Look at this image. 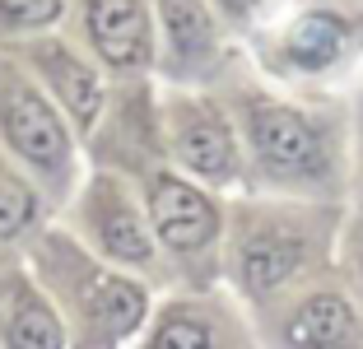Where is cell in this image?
Segmentation results:
<instances>
[{
  "instance_id": "obj_1",
  "label": "cell",
  "mask_w": 363,
  "mask_h": 349,
  "mask_svg": "<svg viewBox=\"0 0 363 349\" xmlns=\"http://www.w3.org/2000/svg\"><path fill=\"white\" fill-rule=\"evenodd\" d=\"M247 135H252L257 154L275 172H308L312 163H317V135H312V126L298 112H289V107H270V103L252 107V112H247Z\"/></svg>"
},
{
  "instance_id": "obj_2",
  "label": "cell",
  "mask_w": 363,
  "mask_h": 349,
  "mask_svg": "<svg viewBox=\"0 0 363 349\" xmlns=\"http://www.w3.org/2000/svg\"><path fill=\"white\" fill-rule=\"evenodd\" d=\"M150 214H154V228L163 233V243H172L177 252H191V247H205L219 228V214L214 205L205 201L196 187L177 177H163L154 187V201H150Z\"/></svg>"
},
{
  "instance_id": "obj_3",
  "label": "cell",
  "mask_w": 363,
  "mask_h": 349,
  "mask_svg": "<svg viewBox=\"0 0 363 349\" xmlns=\"http://www.w3.org/2000/svg\"><path fill=\"white\" fill-rule=\"evenodd\" d=\"M289 349H359V317L340 294L303 298L284 321Z\"/></svg>"
},
{
  "instance_id": "obj_4",
  "label": "cell",
  "mask_w": 363,
  "mask_h": 349,
  "mask_svg": "<svg viewBox=\"0 0 363 349\" xmlns=\"http://www.w3.org/2000/svg\"><path fill=\"white\" fill-rule=\"evenodd\" d=\"M5 131H10L14 149L23 159H33L38 168H61L65 159V131L56 121V112L28 89H14L5 103Z\"/></svg>"
},
{
  "instance_id": "obj_5",
  "label": "cell",
  "mask_w": 363,
  "mask_h": 349,
  "mask_svg": "<svg viewBox=\"0 0 363 349\" xmlns=\"http://www.w3.org/2000/svg\"><path fill=\"white\" fill-rule=\"evenodd\" d=\"M79 307L89 317V331L98 340H126L145 317V289L121 275H94L79 294Z\"/></svg>"
},
{
  "instance_id": "obj_6",
  "label": "cell",
  "mask_w": 363,
  "mask_h": 349,
  "mask_svg": "<svg viewBox=\"0 0 363 349\" xmlns=\"http://www.w3.org/2000/svg\"><path fill=\"white\" fill-rule=\"evenodd\" d=\"M89 33L98 52L112 65H130L145 56V10L140 0H94L89 5Z\"/></svg>"
},
{
  "instance_id": "obj_7",
  "label": "cell",
  "mask_w": 363,
  "mask_h": 349,
  "mask_svg": "<svg viewBox=\"0 0 363 349\" xmlns=\"http://www.w3.org/2000/svg\"><path fill=\"white\" fill-rule=\"evenodd\" d=\"M177 154L201 177H228L233 172V140H228L224 121L205 116L201 107H191L177 121Z\"/></svg>"
},
{
  "instance_id": "obj_8",
  "label": "cell",
  "mask_w": 363,
  "mask_h": 349,
  "mask_svg": "<svg viewBox=\"0 0 363 349\" xmlns=\"http://www.w3.org/2000/svg\"><path fill=\"white\" fill-rule=\"evenodd\" d=\"M298 265H303V243H294V238H252L242 247V284L252 294H270Z\"/></svg>"
},
{
  "instance_id": "obj_9",
  "label": "cell",
  "mask_w": 363,
  "mask_h": 349,
  "mask_svg": "<svg viewBox=\"0 0 363 349\" xmlns=\"http://www.w3.org/2000/svg\"><path fill=\"white\" fill-rule=\"evenodd\" d=\"M94 219H98V238H103V247L112 256H121V261H150V233H145V223L135 219V210L121 201L117 191H103L94 201Z\"/></svg>"
},
{
  "instance_id": "obj_10",
  "label": "cell",
  "mask_w": 363,
  "mask_h": 349,
  "mask_svg": "<svg viewBox=\"0 0 363 349\" xmlns=\"http://www.w3.org/2000/svg\"><path fill=\"white\" fill-rule=\"evenodd\" d=\"M345 52V23L331 19V14H308L289 28V56L308 70H321L331 65L335 56Z\"/></svg>"
},
{
  "instance_id": "obj_11",
  "label": "cell",
  "mask_w": 363,
  "mask_h": 349,
  "mask_svg": "<svg viewBox=\"0 0 363 349\" xmlns=\"http://www.w3.org/2000/svg\"><path fill=\"white\" fill-rule=\"evenodd\" d=\"M5 345L10 349H65V331H61V321L52 317V307L23 294L19 303L10 307Z\"/></svg>"
},
{
  "instance_id": "obj_12",
  "label": "cell",
  "mask_w": 363,
  "mask_h": 349,
  "mask_svg": "<svg viewBox=\"0 0 363 349\" xmlns=\"http://www.w3.org/2000/svg\"><path fill=\"white\" fill-rule=\"evenodd\" d=\"M47 74H52V84H56V94H61V103L89 126V121H94V112H98V103H103L98 74H89V65H79L75 56H65V52H52V56H47Z\"/></svg>"
},
{
  "instance_id": "obj_13",
  "label": "cell",
  "mask_w": 363,
  "mask_h": 349,
  "mask_svg": "<svg viewBox=\"0 0 363 349\" xmlns=\"http://www.w3.org/2000/svg\"><path fill=\"white\" fill-rule=\"evenodd\" d=\"M163 19H168V38L182 56L210 47V19L196 0H163Z\"/></svg>"
},
{
  "instance_id": "obj_14",
  "label": "cell",
  "mask_w": 363,
  "mask_h": 349,
  "mask_svg": "<svg viewBox=\"0 0 363 349\" xmlns=\"http://www.w3.org/2000/svg\"><path fill=\"white\" fill-rule=\"evenodd\" d=\"M150 349H219V345H214L210 321L191 317V312H172L150 336Z\"/></svg>"
},
{
  "instance_id": "obj_15",
  "label": "cell",
  "mask_w": 363,
  "mask_h": 349,
  "mask_svg": "<svg viewBox=\"0 0 363 349\" xmlns=\"http://www.w3.org/2000/svg\"><path fill=\"white\" fill-rule=\"evenodd\" d=\"M33 210H38V201H33V191L23 187L19 177H0V238H10V233H19L23 223L33 219Z\"/></svg>"
},
{
  "instance_id": "obj_16",
  "label": "cell",
  "mask_w": 363,
  "mask_h": 349,
  "mask_svg": "<svg viewBox=\"0 0 363 349\" xmlns=\"http://www.w3.org/2000/svg\"><path fill=\"white\" fill-rule=\"evenodd\" d=\"M0 14L19 28H33V23H52L61 14V0H0Z\"/></svg>"
},
{
  "instance_id": "obj_17",
  "label": "cell",
  "mask_w": 363,
  "mask_h": 349,
  "mask_svg": "<svg viewBox=\"0 0 363 349\" xmlns=\"http://www.w3.org/2000/svg\"><path fill=\"white\" fill-rule=\"evenodd\" d=\"M252 5H257V0H224V10H228V14H247Z\"/></svg>"
}]
</instances>
